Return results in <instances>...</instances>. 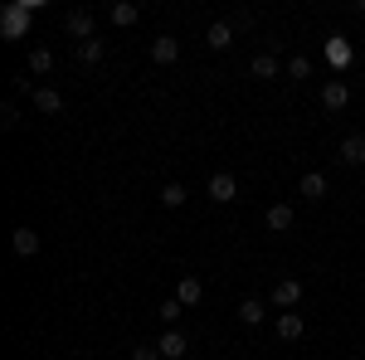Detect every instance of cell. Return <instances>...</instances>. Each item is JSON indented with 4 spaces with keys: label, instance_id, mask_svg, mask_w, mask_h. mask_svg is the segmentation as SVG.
I'll return each mask as SVG.
<instances>
[{
    "label": "cell",
    "instance_id": "cell-1",
    "mask_svg": "<svg viewBox=\"0 0 365 360\" xmlns=\"http://www.w3.org/2000/svg\"><path fill=\"white\" fill-rule=\"evenodd\" d=\"M34 10H39V0H10V5L0 10V39H25Z\"/></svg>",
    "mask_w": 365,
    "mask_h": 360
},
{
    "label": "cell",
    "instance_id": "cell-2",
    "mask_svg": "<svg viewBox=\"0 0 365 360\" xmlns=\"http://www.w3.org/2000/svg\"><path fill=\"white\" fill-rule=\"evenodd\" d=\"M327 63H331L336 73H346V68L356 63V49H351V39H346V34H331V39H327Z\"/></svg>",
    "mask_w": 365,
    "mask_h": 360
},
{
    "label": "cell",
    "instance_id": "cell-3",
    "mask_svg": "<svg viewBox=\"0 0 365 360\" xmlns=\"http://www.w3.org/2000/svg\"><path fill=\"white\" fill-rule=\"evenodd\" d=\"M63 29H68V34H73L78 44H88V39H93V10H68Z\"/></svg>",
    "mask_w": 365,
    "mask_h": 360
},
{
    "label": "cell",
    "instance_id": "cell-4",
    "mask_svg": "<svg viewBox=\"0 0 365 360\" xmlns=\"http://www.w3.org/2000/svg\"><path fill=\"white\" fill-rule=\"evenodd\" d=\"M234 195H239V180H234L229 170H215V175H210V200H220V205H229Z\"/></svg>",
    "mask_w": 365,
    "mask_h": 360
},
{
    "label": "cell",
    "instance_id": "cell-5",
    "mask_svg": "<svg viewBox=\"0 0 365 360\" xmlns=\"http://www.w3.org/2000/svg\"><path fill=\"white\" fill-rule=\"evenodd\" d=\"M297 302H302V282H297V277L273 282V307H297Z\"/></svg>",
    "mask_w": 365,
    "mask_h": 360
},
{
    "label": "cell",
    "instance_id": "cell-6",
    "mask_svg": "<svg viewBox=\"0 0 365 360\" xmlns=\"http://www.w3.org/2000/svg\"><path fill=\"white\" fill-rule=\"evenodd\" d=\"M200 297H205V282H200L195 273H185L180 282H175V302H180V307H195Z\"/></svg>",
    "mask_w": 365,
    "mask_h": 360
},
{
    "label": "cell",
    "instance_id": "cell-7",
    "mask_svg": "<svg viewBox=\"0 0 365 360\" xmlns=\"http://www.w3.org/2000/svg\"><path fill=\"white\" fill-rule=\"evenodd\" d=\"M156 351H161V360H185V351H190V346H185V336L170 326V331L156 341Z\"/></svg>",
    "mask_w": 365,
    "mask_h": 360
},
{
    "label": "cell",
    "instance_id": "cell-8",
    "mask_svg": "<svg viewBox=\"0 0 365 360\" xmlns=\"http://www.w3.org/2000/svg\"><path fill=\"white\" fill-rule=\"evenodd\" d=\"M346 103H351V88L341 83V78H331V83L322 88V108H331V112H341V108H346Z\"/></svg>",
    "mask_w": 365,
    "mask_h": 360
},
{
    "label": "cell",
    "instance_id": "cell-9",
    "mask_svg": "<svg viewBox=\"0 0 365 360\" xmlns=\"http://www.w3.org/2000/svg\"><path fill=\"white\" fill-rule=\"evenodd\" d=\"M10 249L20 253V258H34V253H39V234H34V229H15V234H10Z\"/></svg>",
    "mask_w": 365,
    "mask_h": 360
},
{
    "label": "cell",
    "instance_id": "cell-10",
    "mask_svg": "<svg viewBox=\"0 0 365 360\" xmlns=\"http://www.w3.org/2000/svg\"><path fill=\"white\" fill-rule=\"evenodd\" d=\"M151 58H156V63H175V58H180V44H175V34H156V44H151Z\"/></svg>",
    "mask_w": 365,
    "mask_h": 360
},
{
    "label": "cell",
    "instance_id": "cell-11",
    "mask_svg": "<svg viewBox=\"0 0 365 360\" xmlns=\"http://www.w3.org/2000/svg\"><path fill=\"white\" fill-rule=\"evenodd\" d=\"M297 195H302V200H322V195H327V175H322V170H307L302 185H297Z\"/></svg>",
    "mask_w": 365,
    "mask_h": 360
},
{
    "label": "cell",
    "instance_id": "cell-12",
    "mask_svg": "<svg viewBox=\"0 0 365 360\" xmlns=\"http://www.w3.org/2000/svg\"><path fill=\"white\" fill-rule=\"evenodd\" d=\"M205 44H210V49H229V44H234V25L215 20V25H210V34H205Z\"/></svg>",
    "mask_w": 365,
    "mask_h": 360
},
{
    "label": "cell",
    "instance_id": "cell-13",
    "mask_svg": "<svg viewBox=\"0 0 365 360\" xmlns=\"http://www.w3.org/2000/svg\"><path fill=\"white\" fill-rule=\"evenodd\" d=\"M341 161H346V166H365V137H346L341 141Z\"/></svg>",
    "mask_w": 365,
    "mask_h": 360
},
{
    "label": "cell",
    "instance_id": "cell-14",
    "mask_svg": "<svg viewBox=\"0 0 365 360\" xmlns=\"http://www.w3.org/2000/svg\"><path fill=\"white\" fill-rule=\"evenodd\" d=\"M108 15H113V25H137V20H141V5H132V0H117Z\"/></svg>",
    "mask_w": 365,
    "mask_h": 360
},
{
    "label": "cell",
    "instance_id": "cell-15",
    "mask_svg": "<svg viewBox=\"0 0 365 360\" xmlns=\"http://www.w3.org/2000/svg\"><path fill=\"white\" fill-rule=\"evenodd\" d=\"M278 336L282 341H297V336H302V312H282L278 317Z\"/></svg>",
    "mask_w": 365,
    "mask_h": 360
},
{
    "label": "cell",
    "instance_id": "cell-16",
    "mask_svg": "<svg viewBox=\"0 0 365 360\" xmlns=\"http://www.w3.org/2000/svg\"><path fill=\"white\" fill-rule=\"evenodd\" d=\"M268 229H273V234H287V229H292V205H273V210H268Z\"/></svg>",
    "mask_w": 365,
    "mask_h": 360
},
{
    "label": "cell",
    "instance_id": "cell-17",
    "mask_svg": "<svg viewBox=\"0 0 365 360\" xmlns=\"http://www.w3.org/2000/svg\"><path fill=\"white\" fill-rule=\"evenodd\" d=\"M239 322H244V326H263V302H258V297H244V302H239Z\"/></svg>",
    "mask_w": 365,
    "mask_h": 360
},
{
    "label": "cell",
    "instance_id": "cell-18",
    "mask_svg": "<svg viewBox=\"0 0 365 360\" xmlns=\"http://www.w3.org/2000/svg\"><path fill=\"white\" fill-rule=\"evenodd\" d=\"M161 205H166V210H180V205H185V185H180V180L161 185Z\"/></svg>",
    "mask_w": 365,
    "mask_h": 360
},
{
    "label": "cell",
    "instance_id": "cell-19",
    "mask_svg": "<svg viewBox=\"0 0 365 360\" xmlns=\"http://www.w3.org/2000/svg\"><path fill=\"white\" fill-rule=\"evenodd\" d=\"M34 108H39V112H58V108H63V98H58L54 88H39V93H34Z\"/></svg>",
    "mask_w": 365,
    "mask_h": 360
},
{
    "label": "cell",
    "instance_id": "cell-20",
    "mask_svg": "<svg viewBox=\"0 0 365 360\" xmlns=\"http://www.w3.org/2000/svg\"><path fill=\"white\" fill-rule=\"evenodd\" d=\"M253 78H278V58L258 54V58H253Z\"/></svg>",
    "mask_w": 365,
    "mask_h": 360
},
{
    "label": "cell",
    "instance_id": "cell-21",
    "mask_svg": "<svg viewBox=\"0 0 365 360\" xmlns=\"http://www.w3.org/2000/svg\"><path fill=\"white\" fill-rule=\"evenodd\" d=\"M54 68V54L49 49H29V73H49Z\"/></svg>",
    "mask_w": 365,
    "mask_h": 360
},
{
    "label": "cell",
    "instance_id": "cell-22",
    "mask_svg": "<svg viewBox=\"0 0 365 360\" xmlns=\"http://www.w3.org/2000/svg\"><path fill=\"white\" fill-rule=\"evenodd\" d=\"M180 312H185V307L175 302V297H170V302H161V307H156V317H161L166 326H175V322H180Z\"/></svg>",
    "mask_w": 365,
    "mask_h": 360
},
{
    "label": "cell",
    "instance_id": "cell-23",
    "mask_svg": "<svg viewBox=\"0 0 365 360\" xmlns=\"http://www.w3.org/2000/svg\"><path fill=\"white\" fill-rule=\"evenodd\" d=\"M78 58H83V63H98V58H103V39H88V44H78Z\"/></svg>",
    "mask_w": 365,
    "mask_h": 360
},
{
    "label": "cell",
    "instance_id": "cell-24",
    "mask_svg": "<svg viewBox=\"0 0 365 360\" xmlns=\"http://www.w3.org/2000/svg\"><path fill=\"white\" fill-rule=\"evenodd\" d=\"M287 73H292V78H307V73H312V58H307V54H297L292 63H287Z\"/></svg>",
    "mask_w": 365,
    "mask_h": 360
},
{
    "label": "cell",
    "instance_id": "cell-25",
    "mask_svg": "<svg viewBox=\"0 0 365 360\" xmlns=\"http://www.w3.org/2000/svg\"><path fill=\"white\" fill-rule=\"evenodd\" d=\"M0 127H20V108H15V103L0 108Z\"/></svg>",
    "mask_w": 365,
    "mask_h": 360
},
{
    "label": "cell",
    "instance_id": "cell-26",
    "mask_svg": "<svg viewBox=\"0 0 365 360\" xmlns=\"http://www.w3.org/2000/svg\"><path fill=\"white\" fill-rule=\"evenodd\" d=\"M132 360H161V351H156V346H137V351H132Z\"/></svg>",
    "mask_w": 365,
    "mask_h": 360
},
{
    "label": "cell",
    "instance_id": "cell-27",
    "mask_svg": "<svg viewBox=\"0 0 365 360\" xmlns=\"http://www.w3.org/2000/svg\"><path fill=\"white\" fill-rule=\"evenodd\" d=\"M361 20H365V0H361Z\"/></svg>",
    "mask_w": 365,
    "mask_h": 360
}]
</instances>
